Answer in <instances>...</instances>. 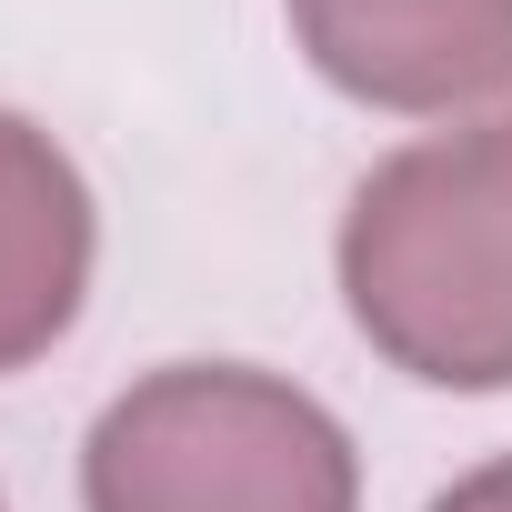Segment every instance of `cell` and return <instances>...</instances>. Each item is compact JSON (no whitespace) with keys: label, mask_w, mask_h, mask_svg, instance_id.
<instances>
[{"label":"cell","mask_w":512,"mask_h":512,"mask_svg":"<svg viewBox=\"0 0 512 512\" xmlns=\"http://www.w3.org/2000/svg\"><path fill=\"white\" fill-rule=\"evenodd\" d=\"M342 302L412 382H512V111L372 161L342 211Z\"/></svg>","instance_id":"cell-1"},{"label":"cell","mask_w":512,"mask_h":512,"mask_svg":"<svg viewBox=\"0 0 512 512\" xmlns=\"http://www.w3.org/2000/svg\"><path fill=\"white\" fill-rule=\"evenodd\" d=\"M352 432L282 372L171 362L81 442V512H352Z\"/></svg>","instance_id":"cell-2"},{"label":"cell","mask_w":512,"mask_h":512,"mask_svg":"<svg viewBox=\"0 0 512 512\" xmlns=\"http://www.w3.org/2000/svg\"><path fill=\"white\" fill-rule=\"evenodd\" d=\"M312 71L372 111H472L512 91V0H292Z\"/></svg>","instance_id":"cell-3"},{"label":"cell","mask_w":512,"mask_h":512,"mask_svg":"<svg viewBox=\"0 0 512 512\" xmlns=\"http://www.w3.org/2000/svg\"><path fill=\"white\" fill-rule=\"evenodd\" d=\"M91 251H101V221L71 151L41 121L0 111V372L41 362L81 322Z\"/></svg>","instance_id":"cell-4"},{"label":"cell","mask_w":512,"mask_h":512,"mask_svg":"<svg viewBox=\"0 0 512 512\" xmlns=\"http://www.w3.org/2000/svg\"><path fill=\"white\" fill-rule=\"evenodd\" d=\"M432 512H512V452H502V462H482V472H462Z\"/></svg>","instance_id":"cell-5"},{"label":"cell","mask_w":512,"mask_h":512,"mask_svg":"<svg viewBox=\"0 0 512 512\" xmlns=\"http://www.w3.org/2000/svg\"><path fill=\"white\" fill-rule=\"evenodd\" d=\"M0 512H11V502H0Z\"/></svg>","instance_id":"cell-6"}]
</instances>
